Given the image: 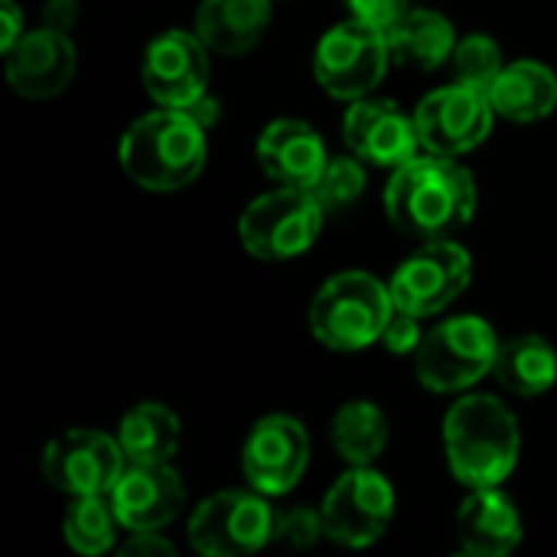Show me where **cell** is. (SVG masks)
Instances as JSON below:
<instances>
[{
	"label": "cell",
	"instance_id": "obj_22",
	"mask_svg": "<svg viewBox=\"0 0 557 557\" xmlns=\"http://www.w3.org/2000/svg\"><path fill=\"white\" fill-rule=\"evenodd\" d=\"M493 375L512 395H522V398L545 395L548 388H555L557 382L555 346L548 339L535 336V333L512 336V339L499 343Z\"/></svg>",
	"mask_w": 557,
	"mask_h": 557
},
{
	"label": "cell",
	"instance_id": "obj_30",
	"mask_svg": "<svg viewBox=\"0 0 557 557\" xmlns=\"http://www.w3.org/2000/svg\"><path fill=\"white\" fill-rule=\"evenodd\" d=\"M418 320H421V317H414V313L395 307L392 317H388V323H385V330H382V339H379V343H382L388 352H395V356L418 352V346H421V339H424Z\"/></svg>",
	"mask_w": 557,
	"mask_h": 557
},
{
	"label": "cell",
	"instance_id": "obj_35",
	"mask_svg": "<svg viewBox=\"0 0 557 557\" xmlns=\"http://www.w3.org/2000/svg\"><path fill=\"white\" fill-rule=\"evenodd\" d=\"M180 111H186L199 127H212V124H219V114H222V108H219V101L215 98H209V95H202L199 101H193L189 108H180Z\"/></svg>",
	"mask_w": 557,
	"mask_h": 557
},
{
	"label": "cell",
	"instance_id": "obj_29",
	"mask_svg": "<svg viewBox=\"0 0 557 557\" xmlns=\"http://www.w3.org/2000/svg\"><path fill=\"white\" fill-rule=\"evenodd\" d=\"M326 535L323 512H313L307 506H294L287 512L274 516V542L290 548H313Z\"/></svg>",
	"mask_w": 557,
	"mask_h": 557
},
{
	"label": "cell",
	"instance_id": "obj_26",
	"mask_svg": "<svg viewBox=\"0 0 557 557\" xmlns=\"http://www.w3.org/2000/svg\"><path fill=\"white\" fill-rule=\"evenodd\" d=\"M117 525L121 519L114 512L111 496H75L62 519L69 548L85 557L111 552L117 542Z\"/></svg>",
	"mask_w": 557,
	"mask_h": 557
},
{
	"label": "cell",
	"instance_id": "obj_11",
	"mask_svg": "<svg viewBox=\"0 0 557 557\" xmlns=\"http://www.w3.org/2000/svg\"><path fill=\"white\" fill-rule=\"evenodd\" d=\"M473 277V258L450 238H434L418 248L392 277V300L414 317H434L450 307Z\"/></svg>",
	"mask_w": 557,
	"mask_h": 557
},
{
	"label": "cell",
	"instance_id": "obj_24",
	"mask_svg": "<svg viewBox=\"0 0 557 557\" xmlns=\"http://www.w3.org/2000/svg\"><path fill=\"white\" fill-rule=\"evenodd\" d=\"M117 444L127 463H170L180 450V421L160 401H144L121 418Z\"/></svg>",
	"mask_w": 557,
	"mask_h": 557
},
{
	"label": "cell",
	"instance_id": "obj_7",
	"mask_svg": "<svg viewBox=\"0 0 557 557\" xmlns=\"http://www.w3.org/2000/svg\"><path fill=\"white\" fill-rule=\"evenodd\" d=\"M392 62L385 29L366 20L336 23L313 52V75L320 88L339 101L366 98L372 88L382 85Z\"/></svg>",
	"mask_w": 557,
	"mask_h": 557
},
{
	"label": "cell",
	"instance_id": "obj_28",
	"mask_svg": "<svg viewBox=\"0 0 557 557\" xmlns=\"http://www.w3.org/2000/svg\"><path fill=\"white\" fill-rule=\"evenodd\" d=\"M310 193L326 209V215L349 209L366 193V160H359L356 153L352 157H330Z\"/></svg>",
	"mask_w": 557,
	"mask_h": 557
},
{
	"label": "cell",
	"instance_id": "obj_3",
	"mask_svg": "<svg viewBox=\"0 0 557 557\" xmlns=\"http://www.w3.org/2000/svg\"><path fill=\"white\" fill-rule=\"evenodd\" d=\"M121 170L147 193H176L206 166V127L180 108L137 117L117 147Z\"/></svg>",
	"mask_w": 557,
	"mask_h": 557
},
{
	"label": "cell",
	"instance_id": "obj_8",
	"mask_svg": "<svg viewBox=\"0 0 557 557\" xmlns=\"http://www.w3.org/2000/svg\"><path fill=\"white\" fill-rule=\"evenodd\" d=\"M274 509L258 490H225L196 506L189 542L206 557H245L274 542Z\"/></svg>",
	"mask_w": 557,
	"mask_h": 557
},
{
	"label": "cell",
	"instance_id": "obj_12",
	"mask_svg": "<svg viewBox=\"0 0 557 557\" xmlns=\"http://www.w3.org/2000/svg\"><path fill=\"white\" fill-rule=\"evenodd\" d=\"M493 117L496 108L490 95L463 82L431 91L414 111L421 147L441 157H460L476 150L490 137Z\"/></svg>",
	"mask_w": 557,
	"mask_h": 557
},
{
	"label": "cell",
	"instance_id": "obj_23",
	"mask_svg": "<svg viewBox=\"0 0 557 557\" xmlns=\"http://www.w3.org/2000/svg\"><path fill=\"white\" fill-rule=\"evenodd\" d=\"M385 36H388L392 59L414 65V69H424V72L454 59V49H457L454 23L434 10H414L411 7Z\"/></svg>",
	"mask_w": 557,
	"mask_h": 557
},
{
	"label": "cell",
	"instance_id": "obj_32",
	"mask_svg": "<svg viewBox=\"0 0 557 557\" xmlns=\"http://www.w3.org/2000/svg\"><path fill=\"white\" fill-rule=\"evenodd\" d=\"M78 16H82L78 0H46L42 3V26H52L59 33H72Z\"/></svg>",
	"mask_w": 557,
	"mask_h": 557
},
{
	"label": "cell",
	"instance_id": "obj_4",
	"mask_svg": "<svg viewBox=\"0 0 557 557\" xmlns=\"http://www.w3.org/2000/svg\"><path fill=\"white\" fill-rule=\"evenodd\" d=\"M395 310L392 287L366 271H343L330 277L310 300V333L333 352H359L382 339Z\"/></svg>",
	"mask_w": 557,
	"mask_h": 557
},
{
	"label": "cell",
	"instance_id": "obj_34",
	"mask_svg": "<svg viewBox=\"0 0 557 557\" xmlns=\"http://www.w3.org/2000/svg\"><path fill=\"white\" fill-rule=\"evenodd\" d=\"M23 13L16 7V0H0V52L13 49L23 36Z\"/></svg>",
	"mask_w": 557,
	"mask_h": 557
},
{
	"label": "cell",
	"instance_id": "obj_10",
	"mask_svg": "<svg viewBox=\"0 0 557 557\" xmlns=\"http://www.w3.org/2000/svg\"><path fill=\"white\" fill-rule=\"evenodd\" d=\"M127 457L117 437L75 428L52 437L42 450V480L65 496H111Z\"/></svg>",
	"mask_w": 557,
	"mask_h": 557
},
{
	"label": "cell",
	"instance_id": "obj_9",
	"mask_svg": "<svg viewBox=\"0 0 557 557\" xmlns=\"http://www.w3.org/2000/svg\"><path fill=\"white\" fill-rule=\"evenodd\" d=\"M320 512L330 542L346 548H369L388 532L395 519V490L372 467H352L330 486Z\"/></svg>",
	"mask_w": 557,
	"mask_h": 557
},
{
	"label": "cell",
	"instance_id": "obj_2",
	"mask_svg": "<svg viewBox=\"0 0 557 557\" xmlns=\"http://www.w3.org/2000/svg\"><path fill=\"white\" fill-rule=\"evenodd\" d=\"M444 450L463 486H503L519 463V421L493 395H467L444 418Z\"/></svg>",
	"mask_w": 557,
	"mask_h": 557
},
{
	"label": "cell",
	"instance_id": "obj_14",
	"mask_svg": "<svg viewBox=\"0 0 557 557\" xmlns=\"http://www.w3.org/2000/svg\"><path fill=\"white\" fill-rule=\"evenodd\" d=\"M310 463V441L297 418L268 414L261 418L242 450V470L251 490L264 496L290 493Z\"/></svg>",
	"mask_w": 557,
	"mask_h": 557
},
{
	"label": "cell",
	"instance_id": "obj_17",
	"mask_svg": "<svg viewBox=\"0 0 557 557\" xmlns=\"http://www.w3.org/2000/svg\"><path fill=\"white\" fill-rule=\"evenodd\" d=\"M7 55V82L16 95L46 101L65 91V85L75 75L78 55L69 39V33H59L52 26H39L33 33H23Z\"/></svg>",
	"mask_w": 557,
	"mask_h": 557
},
{
	"label": "cell",
	"instance_id": "obj_33",
	"mask_svg": "<svg viewBox=\"0 0 557 557\" xmlns=\"http://www.w3.org/2000/svg\"><path fill=\"white\" fill-rule=\"evenodd\" d=\"M124 557H157V555H173V545L160 535V532H134L131 542L121 548Z\"/></svg>",
	"mask_w": 557,
	"mask_h": 557
},
{
	"label": "cell",
	"instance_id": "obj_15",
	"mask_svg": "<svg viewBox=\"0 0 557 557\" xmlns=\"http://www.w3.org/2000/svg\"><path fill=\"white\" fill-rule=\"evenodd\" d=\"M343 140L359 160L388 170H398L401 163L418 157L421 147L414 114H405L388 98H369V95L349 104L343 117Z\"/></svg>",
	"mask_w": 557,
	"mask_h": 557
},
{
	"label": "cell",
	"instance_id": "obj_16",
	"mask_svg": "<svg viewBox=\"0 0 557 557\" xmlns=\"http://www.w3.org/2000/svg\"><path fill=\"white\" fill-rule=\"evenodd\" d=\"M186 490L170 463H127L111 490L114 512L127 532H163L183 509Z\"/></svg>",
	"mask_w": 557,
	"mask_h": 557
},
{
	"label": "cell",
	"instance_id": "obj_25",
	"mask_svg": "<svg viewBox=\"0 0 557 557\" xmlns=\"http://www.w3.org/2000/svg\"><path fill=\"white\" fill-rule=\"evenodd\" d=\"M333 450L349 467H372L385 444H388V421L385 411L372 401H349L333 414L330 424Z\"/></svg>",
	"mask_w": 557,
	"mask_h": 557
},
{
	"label": "cell",
	"instance_id": "obj_1",
	"mask_svg": "<svg viewBox=\"0 0 557 557\" xmlns=\"http://www.w3.org/2000/svg\"><path fill=\"white\" fill-rule=\"evenodd\" d=\"M476 180L457 157L424 153L401 163L385 186V215L411 238H447L473 222Z\"/></svg>",
	"mask_w": 557,
	"mask_h": 557
},
{
	"label": "cell",
	"instance_id": "obj_31",
	"mask_svg": "<svg viewBox=\"0 0 557 557\" xmlns=\"http://www.w3.org/2000/svg\"><path fill=\"white\" fill-rule=\"evenodd\" d=\"M346 3L356 20H366L385 33L411 10V0H346Z\"/></svg>",
	"mask_w": 557,
	"mask_h": 557
},
{
	"label": "cell",
	"instance_id": "obj_27",
	"mask_svg": "<svg viewBox=\"0 0 557 557\" xmlns=\"http://www.w3.org/2000/svg\"><path fill=\"white\" fill-rule=\"evenodd\" d=\"M506 69L503 62V49L493 36L486 33H473V36H463L454 49V72H457V82L463 85H473L480 91H493L499 72Z\"/></svg>",
	"mask_w": 557,
	"mask_h": 557
},
{
	"label": "cell",
	"instance_id": "obj_13",
	"mask_svg": "<svg viewBox=\"0 0 557 557\" xmlns=\"http://www.w3.org/2000/svg\"><path fill=\"white\" fill-rule=\"evenodd\" d=\"M140 78L147 95L160 108H189L193 101L209 95V49L196 36V29H166L150 39Z\"/></svg>",
	"mask_w": 557,
	"mask_h": 557
},
{
	"label": "cell",
	"instance_id": "obj_21",
	"mask_svg": "<svg viewBox=\"0 0 557 557\" xmlns=\"http://www.w3.org/2000/svg\"><path fill=\"white\" fill-rule=\"evenodd\" d=\"M490 101L496 114L506 121L516 124L542 121L557 108V75L535 59L512 62L499 72Z\"/></svg>",
	"mask_w": 557,
	"mask_h": 557
},
{
	"label": "cell",
	"instance_id": "obj_6",
	"mask_svg": "<svg viewBox=\"0 0 557 557\" xmlns=\"http://www.w3.org/2000/svg\"><path fill=\"white\" fill-rule=\"evenodd\" d=\"M326 209L310 189L277 186L258 196L238 219V238L248 255L261 261H290L313 248L320 238Z\"/></svg>",
	"mask_w": 557,
	"mask_h": 557
},
{
	"label": "cell",
	"instance_id": "obj_20",
	"mask_svg": "<svg viewBox=\"0 0 557 557\" xmlns=\"http://www.w3.org/2000/svg\"><path fill=\"white\" fill-rule=\"evenodd\" d=\"M268 23L271 0H202L196 10V36L219 55H242L255 49Z\"/></svg>",
	"mask_w": 557,
	"mask_h": 557
},
{
	"label": "cell",
	"instance_id": "obj_5",
	"mask_svg": "<svg viewBox=\"0 0 557 557\" xmlns=\"http://www.w3.org/2000/svg\"><path fill=\"white\" fill-rule=\"evenodd\" d=\"M499 339L483 317H454L424 333L418 346V382L437 395H457L473 388L483 375H493Z\"/></svg>",
	"mask_w": 557,
	"mask_h": 557
},
{
	"label": "cell",
	"instance_id": "obj_18",
	"mask_svg": "<svg viewBox=\"0 0 557 557\" xmlns=\"http://www.w3.org/2000/svg\"><path fill=\"white\" fill-rule=\"evenodd\" d=\"M323 137L297 117L271 121L258 137V163L277 186H300L313 189L326 166Z\"/></svg>",
	"mask_w": 557,
	"mask_h": 557
},
{
	"label": "cell",
	"instance_id": "obj_19",
	"mask_svg": "<svg viewBox=\"0 0 557 557\" xmlns=\"http://www.w3.org/2000/svg\"><path fill=\"white\" fill-rule=\"evenodd\" d=\"M457 539L463 555L506 557L522 542V516L499 486L473 490L457 512Z\"/></svg>",
	"mask_w": 557,
	"mask_h": 557
}]
</instances>
